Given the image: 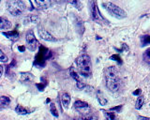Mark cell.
<instances>
[{"label":"cell","mask_w":150,"mask_h":120,"mask_svg":"<svg viewBox=\"0 0 150 120\" xmlns=\"http://www.w3.org/2000/svg\"><path fill=\"white\" fill-rule=\"evenodd\" d=\"M104 75L107 88L112 92H117L120 88V79L117 75V69L116 67H108L104 70Z\"/></svg>","instance_id":"obj_1"},{"label":"cell","mask_w":150,"mask_h":120,"mask_svg":"<svg viewBox=\"0 0 150 120\" xmlns=\"http://www.w3.org/2000/svg\"><path fill=\"white\" fill-rule=\"evenodd\" d=\"M77 66L80 74L84 77H89L92 72V64L90 56L86 54L81 55L77 58Z\"/></svg>","instance_id":"obj_2"},{"label":"cell","mask_w":150,"mask_h":120,"mask_svg":"<svg viewBox=\"0 0 150 120\" xmlns=\"http://www.w3.org/2000/svg\"><path fill=\"white\" fill-rule=\"evenodd\" d=\"M102 6L106 9V10L108 11L111 15L116 17L117 19H123L127 17V13L124 9H122L120 7L115 5L112 2H103Z\"/></svg>","instance_id":"obj_3"},{"label":"cell","mask_w":150,"mask_h":120,"mask_svg":"<svg viewBox=\"0 0 150 120\" xmlns=\"http://www.w3.org/2000/svg\"><path fill=\"white\" fill-rule=\"evenodd\" d=\"M8 9L9 13L12 14L13 16H18L21 15L26 9V5L20 0H10L8 2Z\"/></svg>","instance_id":"obj_4"},{"label":"cell","mask_w":150,"mask_h":120,"mask_svg":"<svg viewBox=\"0 0 150 120\" xmlns=\"http://www.w3.org/2000/svg\"><path fill=\"white\" fill-rule=\"evenodd\" d=\"M90 12H91V17L93 21H95V22H97L99 24H103V23L108 24V21L99 12V10L98 9V5L95 1L90 2Z\"/></svg>","instance_id":"obj_5"},{"label":"cell","mask_w":150,"mask_h":120,"mask_svg":"<svg viewBox=\"0 0 150 120\" xmlns=\"http://www.w3.org/2000/svg\"><path fill=\"white\" fill-rule=\"evenodd\" d=\"M26 40L27 43V48L29 49L30 51L34 52L38 47V40L35 37V34L33 32V30H28L27 33L26 35Z\"/></svg>","instance_id":"obj_6"},{"label":"cell","mask_w":150,"mask_h":120,"mask_svg":"<svg viewBox=\"0 0 150 120\" xmlns=\"http://www.w3.org/2000/svg\"><path fill=\"white\" fill-rule=\"evenodd\" d=\"M74 107L76 108L80 113H82V114H84V115H86L87 112L89 111V109H90L89 108L88 103H86V102H84V101H82V100L75 101Z\"/></svg>","instance_id":"obj_7"},{"label":"cell","mask_w":150,"mask_h":120,"mask_svg":"<svg viewBox=\"0 0 150 120\" xmlns=\"http://www.w3.org/2000/svg\"><path fill=\"white\" fill-rule=\"evenodd\" d=\"M39 34H40L41 38L42 40H47V41H56V38H53V35H51L47 30L45 29H40L39 30Z\"/></svg>","instance_id":"obj_8"},{"label":"cell","mask_w":150,"mask_h":120,"mask_svg":"<svg viewBox=\"0 0 150 120\" xmlns=\"http://www.w3.org/2000/svg\"><path fill=\"white\" fill-rule=\"evenodd\" d=\"M10 27L11 23L5 17H0V29H9Z\"/></svg>","instance_id":"obj_9"},{"label":"cell","mask_w":150,"mask_h":120,"mask_svg":"<svg viewBox=\"0 0 150 120\" xmlns=\"http://www.w3.org/2000/svg\"><path fill=\"white\" fill-rule=\"evenodd\" d=\"M70 96L68 93H64L61 97V103H62V106L63 108L68 109L70 105Z\"/></svg>","instance_id":"obj_10"},{"label":"cell","mask_w":150,"mask_h":120,"mask_svg":"<svg viewBox=\"0 0 150 120\" xmlns=\"http://www.w3.org/2000/svg\"><path fill=\"white\" fill-rule=\"evenodd\" d=\"M3 34H4L7 38H9V40H11L13 41L17 40L18 38H19V37H20L19 33H18L17 31H15V30H14V31H9V32H4Z\"/></svg>","instance_id":"obj_11"},{"label":"cell","mask_w":150,"mask_h":120,"mask_svg":"<svg viewBox=\"0 0 150 120\" xmlns=\"http://www.w3.org/2000/svg\"><path fill=\"white\" fill-rule=\"evenodd\" d=\"M34 76L32 75L30 72H22L21 75V81L22 82H29V81H33Z\"/></svg>","instance_id":"obj_12"},{"label":"cell","mask_w":150,"mask_h":120,"mask_svg":"<svg viewBox=\"0 0 150 120\" xmlns=\"http://www.w3.org/2000/svg\"><path fill=\"white\" fill-rule=\"evenodd\" d=\"M35 4L40 9H48L51 6V1H38V0H36Z\"/></svg>","instance_id":"obj_13"},{"label":"cell","mask_w":150,"mask_h":120,"mask_svg":"<svg viewBox=\"0 0 150 120\" xmlns=\"http://www.w3.org/2000/svg\"><path fill=\"white\" fill-rule=\"evenodd\" d=\"M74 120H98V117L94 115H83L81 116H78Z\"/></svg>","instance_id":"obj_14"},{"label":"cell","mask_w":150,"mask_h":120,"mask_svg":"<svg viewBox=\"0 0 150 120\" xmlns=\"http://www.w3.org/2000/svg\"><path fill=\"white\" fill-rule=\"evenodd\" d=\"M15 111L19 115H27V114H29V111H28L26 108H24V106H22V105H17V107L15 108Z\"/></svg>","instance_id":"obj_15"},{"label":"cell","mask_w":150,"mask_h":120,"mask_svg":"<svg viewBox=\"0 0 150 120\" xmlns=\"http://www.w3.org/2000/svg\"><path fill=\"white\" fill-rule=\"evenodd\" d=\"M141 43L142 46H147L150 45V35H145L141 37Z\"/></svg>","instance_id":"obj_16"},{"label":"cell","mask_w":150,"mask_h":120,"mask_svg":"<svg viewBox=\"0 0 150 120\" xmlns=\"http://www.w3.org/2000/svg\"><path fill=\"white\" fill-rule=\"evenodd\" d=\"M104 114L106 115L105 120H117L116 115L114 112H104Z\"/></svg>","instance_id":"obj_17"},{"label":"cell","mask_w":150,"mask_h":120,"mask_svg":"<svg viewBox=\"0 0 150 120\" xmlns=\"http://www.w3.org/2000/svg\"><path fill=\"white\" fill-rule=\"evenodd\" d=\"M144 102H145L144 98H143L142 96H140L136 100V103H135V108H136L137 110H140V109L143 107V105H144Z\"/></svg>","instance_id":"obj_18"},{"label":"cell","mask_w":150,"mask_h":120,"mask_svg":"<svg viewBox=\"0 0 150 120\" xmlns=\"http://www.w3.org/2000/svg\"><path fill=\"white\" fill-rule=\"evenodd\" d=\"M97 98H98V100H99V104H101V105H105V104H107V100H106V98H105L104 97H103V95H102L101 92H98Z\"/></svg>","instance_id":"obj_19"},{"label":"cell","mask_w":150,"mask_h":120,"mask_svg":"<svg viewBox=\"0 0 150 120\" xmlns=\"http://www.w3.org/2000/svg\"><path fill=\"white\" fill-rule=\"evenodd\" d=\"M50 111H51L52 115L53 116H55V117H57V116H58V112H57V109H56L55 103H51V104H50Z\"/></svg>","instance_id":"obj_20"},{"label":"cell","mask_w":150,"mask_h":120,"mask_svg":"<svg viewBox=\"0 0 150 120\" xmlns=\"http://www.w3.org/2000/svg\"><path fill=\"white\" fill-rule=\"evenodd\" d=\"M0 103L3 105H9L10 103V98L7 96H1L0 97Z\"/></svg>","instance_id":"obj_21"},{"label":"cell","mask_w":150,"mask_h":120,"mask_svg":"<svg viewBox=\"0 0 150 120\" xmlns=\"http://www.w3.org/2000/svg\"><path fill=\"white\" fill-rule=\"evenodd\" d=\"M143 58H144L145 62H146L147 64H150V48L145 52L144 55H143Z\"/></svg>","instance_id":"obj_22"},{"label":"cell","mask_w":150,"mask_h":120,"mask_svg":"<svg viewBox=\"0 0 150 120\" xmlns=\"http://www.w3.org/2000/svg\"><path fill=\"white\" fill-rule=\"evenodd\" d=\"M70 75H71V77H72V78L74 79V80H76V82H79L80 81V78H79V75H78V74L75 72V70L72 69V68H70Z\"/></svg>","instance_id":"obj_23"},{"label":"cell","mask_w":150,"mask_h":120,"mask_svg":"<svg viewBox=\"0 0 150 120\" xmlns=\"http://www.w3.org/2000/svg\"><path fill=\"white\" fill-rule=\"evenodd\" d=\"M8 60H9L8 56H7L1 50H0V62L6 63V62H8Z\"/></svg>","instance_id":"obj_24"},{"label":"cell","mask_w":150,"mask_h":120,"mask_svg":"<svg viewBox=\"0 0 150 120\" xmlns=\"http://www.w3.org/2000/svg\"><path fill=\"white\" fill-rule=\"evenodd\" d=\"M110 59L112 60H115V61H116L118 64H122V59H121V57L118 55H114L110 57Z\"/></svg>","instance_id":"obj_25"},{"label":"cell","mask_w":150,"mask_h":120,"mask_svg":"<svg viewBox=\"0 0 150 120\" xmlns=\"http://www.w3.org/2000/svg\"><path fill=\"white\" fill-rule=\"evenodd\" d=\"M121 109H122V105H118V106H116V107H112V108H110V112L120 113Z\"/></svg>","instance_id":"obj_26"},{"label":"cell","mask_w":150,"mask_h":120,"mask_svg":"<svg viewBox=\"0 0 150 120\" xmlns=\"http://www.w3.org/2000/svg\"><path fill=\"white\" fill-rule=\"evenodd\" d=\"M30 20H31L32 23H36V24H37V23H39V21H40V18H39L38 15H31Z\"/></svg>","instance_id":"obj_27"},{"label":"cell","mask_w":150,"mask_h":120,"mask_svg":"<svg viewBox=\"0 0 150 120\" xmlns=\"http://www.w3.org/2000/svg\"><path fill=\"white\" fill-rule=\"evenodd\" d=\"M71 4H72L73 6H75L77 8V9H82V5H81V3L79 1H72L71 2Z\"/></svg>","instance_id":"obj_28"},{"label":"cell","mask_w":150,"mask_h":120,"mask_svg":"<svg viewBox=\"0 0 150 120\" xmlns=\"http://www.w3.org/2000/svg\"><path fill=\"white\" fill-rule=\"evenodd\" d=\"M85 86V84L84 83H82L81 81H79V82H77V87L80 88V89H83V88Z\"/></svg>","instance_id":"obj_29"},{"label":"cell","mask_w":150,"mask_h":120,"mask_svg":"<svg viewBox=\"0 0 150 120\" xmlns=\"http://www.w3.org/2000/svg\"><path fill=\"white\" fill-rule=\"evenodd\" d=\"M142 93V90L140 89V88H139V89H136L134 91V92L132 93V95H134V96H139V95H140Z\"/></svg>","instance_id":"obj_30"},{"label":"cell","mask_w":150,"mask_h":120,"mask_svg":"<svg viewBox=\"0 0 150 120\" xmlns=\"http://www.w3.org/2000/svg\"><path fill=\"white\" fill-rule=\"evenodd\" d=\"M36 86H37V87L39 88V90H40V91H43L44 87H45L43 84H37Z\"/></svg>","instance_id":"obj_31"},{"label":"cell","mask_w":150,"mask_h":120,"mask_svg":"<svg viewBox=\"0 0 150 120\" xmlns=\"http://www.w3.org/2000/svg\"><path fill=\"white\" fill-rule=\"evenodd\" d=\"M137 119L138 120H150V118H147V117H145V116H142V115H139Z\"/></svg>","instance_id":"obj_32"},{"label":"cell","mask_w":150,"mask_h":120,"mask_svg":"<svg viewBox=\"0 0 150 120\" xmlns=\"http://www.w3.org/2000/svg\"><path fill=\"white\" fill-rule=\"evenodd\" d=\"M18 49H19V51H21V52L26 51V47H24V46H19V48H18Z\"/></svg>","instance_id":"obj_33"},{"label":"cell","mask_w":150,"mask_h":120,"mask_svg":"<svg viewBox=\"0 0 150 120\" xmlns=\"http://www.w3.org/2000/svg\"><path fill=\"white\" fill-rule=\"evenodd\" d=\"M3 70H4V68H3V66H2V65H0V77H1V75H2Z\"/></svg>","instance_id":"obj_34"},{"label":"cell","mask_w":150,"mask_h":120,"mask_svg":"<svg viewBox=\"0 0 150 120\" xmlns=\"http://www.w3.org/2000/svg\"><path fill=\"white\" fill-rule=\"evenodd\" d=\"M0 3H1V2H0Z\"/></svg>","instance_id":"obj_35"}]
</instances>
